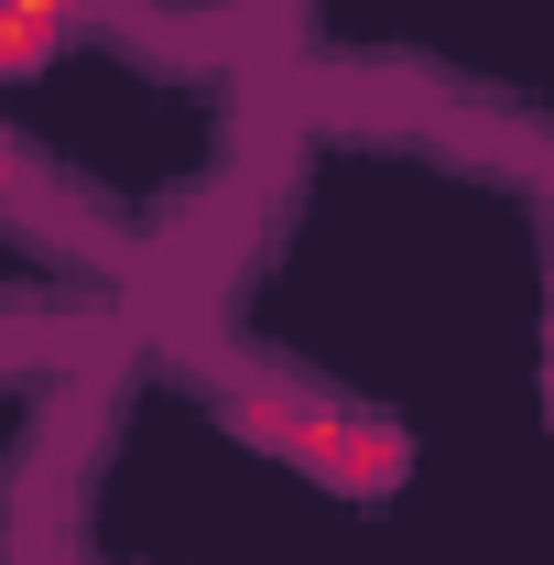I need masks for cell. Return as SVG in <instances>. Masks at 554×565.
<instances>
[{"mask_svg": "<svg viewBox=\"0 0 554 565\" xmlns=\"http://www.w3.org/2000/svg\"><path fill=\"white\" fill-rule=\"evenodd\" d=\"M44 55H55V33H44V22H22V11L0 0V76H33Z\"/></svg>", "mask_w": 554, "mask_h": 565, "instance_id": "cell-2", "label": "cell"}, {"mask_svg": "<svg viewBox=\"0 0 554 565\" xmlns=\"http://www.w3.org/2000/svg\"><path fill=\"white\" fill-rule=\"evenodd\" d=\"M544 262H554V152H544ZM554 359V349H544ZM544 381H554V370H544Z\"/></svg>", "mask_w": 554, "mask_h": 565, "instance_id": "cell-3", "label": "cell"}, {"mask_svg": "<svg viewBox=\"0 0 554 565\" xmlns=\"http://www.w3.org/2000/svg\"><path fill=\"white\" fill-rule=\"evenodd\" d=\"M207 392H217V414L239 424V435H262L273 457H294L305 479H327V490H348V500H392V490H403V468H414L403 424L359 414V403L294 381V370H273V359L207 349Z\"/></svg>", "mask_w": 554, "mask_h": 565, "instance_id": "cell-1", "label": "cell"}]
</instances>
